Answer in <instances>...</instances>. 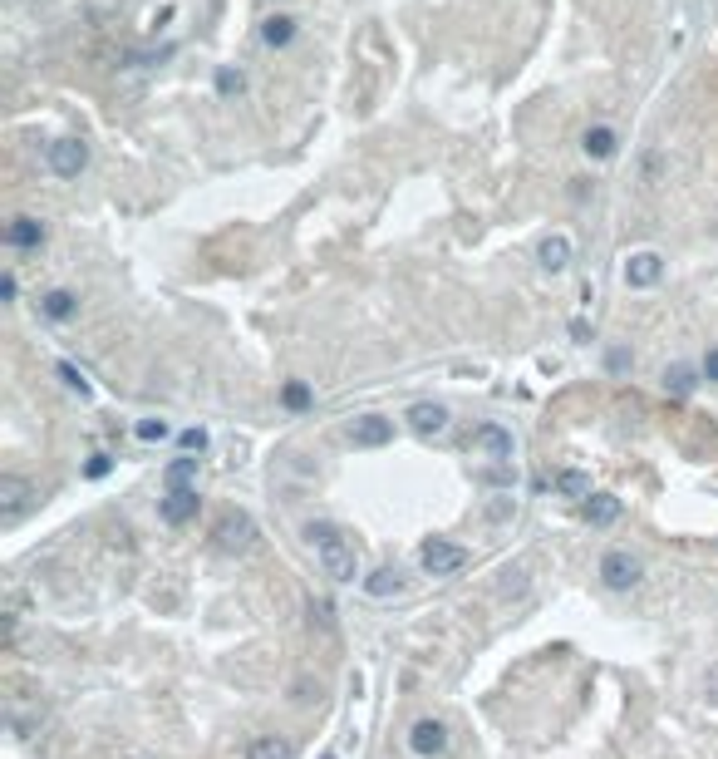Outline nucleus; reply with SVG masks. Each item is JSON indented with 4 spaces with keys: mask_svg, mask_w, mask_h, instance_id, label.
Here are the masks:
<instances>
[{
    "mask_svg": "<svg viewBox=\"0 0 718 759\" xmlns=\"http://www.w3.org/2000/svg\"><path fill=\"white\" fill-rule=\"evenodd\" d=\"M306 538H310V548H315V558H320V568L330 582H355L359 577V562H355V548H349V538L339 533L335 523H310L306 528Z\"/></svg>",
    "mask_w": 718,
    "mask_h": 759,
    "instance_id": "obj_1",
    "label": "nucleus"
},
{
    "mask_svg": "<svg viewBox=\"0 0 718 759\" xmlns=\"http://www.w3.org/2000/svg\"><path fill=\"white\" fill-rule=\"evenodd\" d=\"M212 538H217V548H222L227 558H247V552L257 548V523H251V513L227 508L222 518H217Z\"/></svg>",
    "mask_w": 718,
    "mask_h": 759,
    "instance_id": "obj_2",
    "label": "nucleus"
},
{
    "mask_svg": "<svg viewBox=\"0 0 718 759\" xmlns=\"http://www.w3.org/2000/svg\"><path fill=\"white\" fill-rule=\"evenodd\" d=\"M35 503H40V488H35L30 478H20V474H0V523L15 528L20 518L35 508Z\"/></svg>",
    "mask_w": 718,
    "mask_h": 759,
    "instance_id": "obj_3",
    "label": "nucleus"
},
{
    "mask_svg": "<svg viewBox=\"0 0 718 759\" xmlns=\"http://www.w3.org/2000/svg\"><path fill=\"white\" fill-rule=\"evenodd\" d=\"M45 168H50L55 178H79L84 168H89V143L84 138H55L50 149H45Z\"/></svg>",
    "mask_w": 718,
    "mask_h": 759,
    "instance_id": "obj_4",
    "label": "nucleus"
},
{
    "mask_svg": "<svg viewBox=\"0 0 718 759\" xmlns=\"http://www.w3.org/2000/svg\"><path fill=\"white\" fill-rule=\"evenodd\" d=\"M419 562H423L429 577H453V572L468 568V552H462L458 542H448V538H429L423 552H419Z\"/></svg>",
    "mask_w": 718,
    "mask_h": 759,
    "instance_id": "obj_5",
    "label": "nucleus"
},
{
    "mask_svg": "<svg viewBox=\"0 0 718 759\" xmlns=\"http://www.w3.org/2000/svg\"><path fill=\"white\" fill-rule=\"evenodd\" d=\"M40 720H45V701L20 685V691L5 701V725L15 730V734H35V730H40Z\"/></svg>",
    "mask_w": 718,
    "mask_h": 759,
    "instance_id": "obj_6",
    "label": "nucleus"
},
{
    "mask_svg": "<svg viewBox=\"0 0 718 759\" xmlns=\"http://www.w3.org/2000/svg\"><path fill=\"white\" fill-rule=\"evenodd\" d=\"M640 577H644V562L635 552H605L601 558V582L611 587V592H630Z\"/></svg>",
    "mask_w": 718,
    "mask_h": 759,
    "instance_id": "obj_7",
    "label": "nucleus"
},
{
    "mask_svg": "<svg viewBox=\"0 0 718 759\" xmlns=\"http://www.w3.org/2000/svg\"><path fill=\"white\" fill-rule=\"evenodd\" d=\"M664 276V257L654 247H640L625 257V286H635V292H650V286H660Z\"/></svg>",
    "mask_w": 718,
    "mask_h": 759,
    "instance_id": "obj_8",
    "label": "nucleus"
},
{
    "mask_svg": "<svg viewBox=\"0 0 718 759\" xmlns=\"http://www.w3.org/2000/svg\"><path fill=\"white\" fill-rule=\"evenodd\" d=\"M468 449H478V454H488L492 464H512V429H502V425H478L472 429V439H468Z\"/></svg>",
    "mask_w": 718,
    "mask_h": 759,
    "instance_id": "obj_9",
    "label": "nucleus"
},
{
    "mask_svg": "<svg viewBox=\"0 0 718 759\" xmlns=\"http://www.w3.org/2000/svg\"><path fill=\"white\" fill-rule=\"evenodd\" d=\"M45 242H50V232H45L40 217L20 212V217H10V222H5V247L10 251H40Z\"/></svg>",
    "mask_w": 718,
    "mask_h": 759,
    "instance_id": "obj_10",
    "label": "nucleus"
},
{
    "mask_svg": "<svg viewBox=\"0 0 718 759\" xmlns=\"http://www.w3.org/2000/svg\"><path fill=\"white\" fill-rule=\"evenodd\" d=\"M389 439H394V419H384V415H364V419H355V429H349V444H355V449H384Z\"/></svg>",
    "mask_w": 718,
    "mask_h": 759,
    "instance_id": "obj_11",
    "label": "nucleus"
},
{
    "mask_svg": "<svg viewBox=\"0 0 718 759\" xmlns=\"http://www.w3.org/2000/svg\"><path fill=\"white\" fill-rule=\"evenodd\" d=\"M571 257H576V247H571V237L566 232H551V237H541L537 242V267L541 272H566L571 267Z\"/></svg>",
    "mask_w": 718,
    "mask_h": 759,
    "instance_id": "obj_12",
    "label": "nucleus"
},
{
    "mask_svg": "<svg viewBox=\"0 0 718 759\" xmlns=\"http://www.w3.org/2000/svg\"><path fill=\"white\" fill-rule=\"evenodd\" d=\"M409 429L413 434H423V439H433V434H443L448 429V409L438 405V400H419V405H409Z\"/></svg>",
    "mask_w": 718,
    "mask_h": 759,
    "instance_id": "obj_13",
    "label": "nucleus"
},
{
    "mask_svg": "<svg viewBox=\"0 0 718 759\" xmlns=\"http://www.w3.org/2000/svg\"><path fill=\"white\" fill-rule=\"evenodd\" d=\"M581 153L595 159V163H611L615 153H620V134H615L611 124H591L586 134H581Z\"/></svg>",
    "mask_w": 718,
    "mask_h": 759,
    "instance_id": "obj_14",
    "label": "nucleus"
},
{
    "mask_svg": "<svg viewBox=\"0 0 718 759\" xmlns=\"http://www.w3.org/2000/svg\"><path fill=\"white\" fill-rule=\"evenodd\" d=\"M409 744H413V754H423V759L443 754V750H448V730H443V720H419V725L409 730Z\"/></svg>",
    "mask_w": 718,
    "mask_h": 759,
    "instance_id": "obj_15",
    "label": "nucleus"
},
{
    "mask_svg": "<svg viewBox=\"0 0 718 759\" xmlns=\"http://www.w3.org/2000/svg\"><path fill=\"white\" fill-rule=\"evenodd\" d=\"M157 513H163V523H187V518H197V488H167V498L157 503Z\"/></svg>",
    "mask_w": 718,
    "mask_h": 759,
    "instance_id": "obj_16",
    "label": "nucleus"
},
{
    "mask_svg": "<svg viewBox=\"0 0 718 759\" xmlns=\"http://www.w3.org/2000/svg\"><path fill=\"white\" fill-rule=\"evenodd\" d=\"M40 316L45 321H75L79 316V296L69 286H55V292L40 296Z\"/></svg>",
    "mask_w": 718,
    "mask_h": 759,
    "instance_id": "obj_17",
    "label": "nucleus"
},
{
    "mask_svg": "<svg viewBox=\"0 0 718 759\" xmlns=\"http://www.w3.org/2000/svg\"><path fill=\"white\" fill-rule=\"evenodd\" d=\"M699 375H703V370L684 365V360H679V365H669L664 370V395H669V400H689V395L699 390Z\"/></svg>",
    "mask_w": 718,
    "mask_h": 759,
    "instance_id": "obj_18",
    "label": "nucleus"
},
{
    "mask_svg": "<svg viewBox=\"0 0 718 759\" xmlns=\"http://www.w3.org/2000/svg\"><path fill=\"white\" fill-rule=\"evenodd\" d=\"M261 40L271 45V50H286V45L296 40V15H266L261 20Z\"/></svg>",
    "mask_w": 718,
    "mask_h": 759,
    "instance_id": "obj_19",
    "label": "nucleus"
},
{
    "mask_svg": "<svg viewBox=\"0 0 718 759\" xmlns=\"http://www.w3.org/2000/svg\"><path fill=\"white\" fill-rule=\"evenodd\" d=\"M364 592H369V597H399V592H404V572H399V568H379V572H369V577H364Z\"/></svg>",
    "mask_w": 718,
    "mask_h": 759,
    "instance_id": "obj_20",
    "label": "nucleus"
},
{
    "mask_svg": "<svg viewBox=\"0 0 718 759\" xmlns=\"http://www.w3.org/2000/svg\"><path fill=\"white\" fill-rule=\"evenodd\" d=\"M20 617H25V592H20L15 582H10V587H5V607H0V621H5V641H15Z\"/></svg>",
    "mask_w": 718,
    "mask_h": 759,
    "instance_id": "obj_21",
    "label": "nucleus"
},
{
    "mask_svg": "<svg viewBox=\"0 0 718 759\" xmlns=\"http://www.w3.org/2000/svg\"><path fill=\"white\" fill-rule=\"evenodd\" d=\"M247 759H296V754H290V740H281V734H257L247 744Z\"/></svg>",
    "mask_w": 718,
    "mask_h": 759,
    "instance_id": "obj_22",
    "label": "nucleus"
},
{
    "mask_svg": "<svg viewBox=\"0 0 718 759\" xmlns=\"http://www.w3.org/2000/svg\"><path fill=\"white\" fill-rule=\"evenodd\" d=\"M556 493H561V498L586 503L591 498V474H581V468H561V474H556Z\"/></svg>",
    "mask_w": 718,
    "mask_h": 759,
    "instance_id": "obj_23",
    "label": "nucleus"
},
{
    "mask_svg": "<svg viewBox=\"0 0 718 759\" xmlns=\"http://www.w3.org/2000/svg\"><path fill=\"white\" fill-rule=\"evenodd\" d=\"M615 518H620V498H611V493H591L586 498V523L605 528V523H615Z\"/></svg>",
    "mask_w": 718,
    "mask_h": 759,
    "instance_id": "obj_24",
    "label": "nucleus"
},
{
    "mask_svg": "<svg viewBox=\"0 0 718 759\" xmlns=\"http://www.w3.org/2000/svg\"><path fill=\"white\" fill-rule=\"evenodd\" d=\"M167 488H192V478H197V459H192V454H182V459H173L167 464Z\"/></svg>",
    "mask_w": 718,
    "mask_h": 759,
    "instance_id": "obj_25",
    "label": "nucleus"
},
{
    "mask_svg": "<svg viewBox=\"0 0 718 759\" xmlns=\"http://www.w3.org/2000/svg\"><path fill=\"white\" fill-rule=\"evenodd\" d=\"M217 94H222V99H237V94H247V75H241L237 65H222V69H217Z\"/></svg>",
    "mask_w": 718,
    "mask_h": 759,
    "instance_id": "obj_26",
    "label": "nucleus"
},
{
    "mask_svg": "<svg viewBox=\"0 0 718 759\" xmlns=\"http://www.w3.org/2000/svg\"><path fill=\"white\" fill-rule=\"evenodd\" d=\"M281 400H286V409H296V415H300V409H310V405H315V395H310V385H306V380H286Z\"/></svg>",
    "mask_w": 718,
    "mask_h": 759,
    "instance_id": "obj_27",
    "label": "nucleus"
},
{
    "mask_svg": "<svg viewBox=\"0 0 718 759\" xmlns=\"http://www.w3.org/2000/svg\"><path fill=\"white\" fill-rule=\"evenodd\" d=\"M55 370H59V380H65L69 390L79 395V400H89V395H94V390H89V380H84V370H75V365H69V360H59Z\"/></svg>",
    "mask_w": 718,
    "mask_h": 759,
    "instance_id": "obj_28",
    "label": "nucleus"
},
{
    "mask_svg": "<svg viewBox=\"0 0 718 759\" xmlns=\"http://www.w3.org/2000/svg\"><path fill=\"white\" fill-rule=\"evenodd\" d=\"M133 434H138L143 444H157V439H167L173 429H167V419H138V429H133Z\"/></svg>",
    "mask_w": 718,
    "mask_h": 759,
    "instance_id": "obj_29",
    "label": "nucleus"
},
{
    "mask_svg": "<svg viewBox=\"0 0 718 759\" xmlns=\"http://www.w3.org/2000/svg\"><path fill=\"white\" fill-rule=\"evenodd\" d=\"M177 444H182L187 454H202V449H207V429H182Z\"/></svg>",
    "mask_w": 718,
    "mask_h": 759,
    "instance_id": "obj_30",
    "label": "nucleus"
},
{
    "mask_svg": "<svg viewBox=\"0 0 718 759\" xmlns=\"http://www.w3.org/2000/svg\"><path fill=\"white\" fill-rule=\"evenodd\" d=\"M699 370H703V380H709V385H718V345H713L709 355H703V365H699Z\"/></svg>",
    "mask_w": 718,
    "mask_h": 759,
    "instance_id": "obj_31",
    "label": "nucleus"
},
{
    "mask_svg": "<svg viewBox=\"0 0 718 759\" xmlns=\"http://www.w3.org/2000/svg\"><path fill=\"white\" fill-rule=\"evenodd\" d=\"M84 474H89V478H104V474H108V454H94V459L84 464Z\"/></svg>",
    "mask_w": 718,
    "mask_h": 759,
    "instance_id": "obj_32",
    "label": "nucleus"
},
{
    "mask_svg": "<svg viewBox=\"0 0 718 759\" xmlns=\"http://www.w3.org/2000/svg\"><path fill=\"white\" fill-rule=\"evenodd\" d=\"M15 292H20V286H15V272H5V276H0V301H15Z\"/></svg>",
    "mask_w": 718,
    "mask_h": 759,
    "instance_id": "obj_33",
    "label": "nucleus"
},
{
    "mask_svg": "<svg viewBox=\"0 0 718 759\" xmlns=\"http://www.w3.org/2000/svg\"><path fill=\"white\" fill-rule=\"evenodd\" d=\"M605 365H611L615 375H620V370H630V351H611V360H605Z\"/></svg>",
    "mask_w": 718,
    "mask_h": 759,
    "instance_id": "obj_34",
    "label": "nucleus"
},
{
    "mask_svg": "<svg viewBox=\"0 0 718 759\" xmlns=\"http://www.w3.org/2000/svg\"><path fill=\"white\" fill-rule=\"evenodd\" d=\"M586 192H591V178H571V198L581 202V198H586Z\"/></svg>",
    "mask_w": 718,
    "mask_h": 759,
    "instance_id": "obj_35",
    "label": "nucleus"
},
{
    "mask_svg": "<svg viewBox=\"0 0 718 759\" xmlns=\"http://www.w3.org/2000/svg\"><path fill=\"white\" fill-rule=\"evenodd\" d=\"M325 759H335V754H325Z\"/></svg>",
    "mask_w": 718,
    "mask_h": 759,
    "instance_id": "obj_36",
    "label": "nucleus"
}]
</instances>
